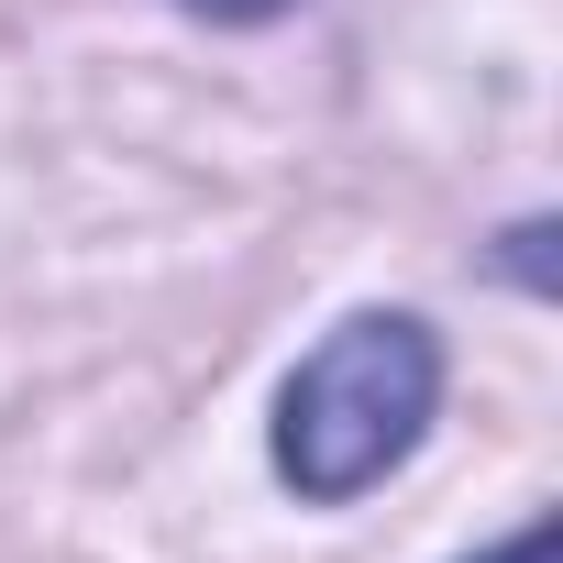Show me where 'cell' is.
Returning <instances> with one entry per match:
<instances>
[{
    "instance_id": "1",
    "label": "cell",
    "mask_w": 563,
    "mask_h": 563,
    "mask_svg": "<svg viewBox=\"0 0 563 563\" xmlns=\"http://www.w3.org/2000/svg\"><path fill=\"white\" fill-rule=\"evenodd\" d=\"M431 409H442V343L409 310H365L276 398V475L310 508H343V497H365L376 475H398L420 453Z\"/></svg>"
},
{
    "instance_id": "2",
    "label": "cell",
    "mask_w": 563,
    "mask_h": 563,
    "mask_svg": "<svg viewBox=\"0 0 563 563\" xmlns=\"http://www.w3.org/2000/svg\"><path fill=\"white\" fill-rule=\"evenodd\" d=\"M177 12H199V23H276L288 0H177Z\"/></svg>"
},
{
    "instance_id": "3",
    "label": "cell",
    "mask_w": 563,
    "mask_h": 563,
    "mask_svg": "<svg viewBox=\"0 0 563 563\" xmlns=\"http://www.w3.org/2000/svg\"><path fill=\"white\" fill-rule=\"evenodd\" d=\"M486 563H552V519H530V530H519V541H497Z\"/></svg>"
}]
</instances>
